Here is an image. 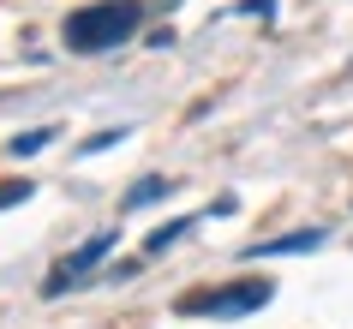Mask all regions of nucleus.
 <instances>
[{"mask_svg": "<svg viewBox=\"0 0 353 329\" xmlns=\"http://www.w3.org/2000/svg\"><path fill=\"white\" fill-rule=\"evenodd\" d=\"M138 24H144V6L138 0H96V6H78L60 37H66L72 54H108L126 37H138Z\"/></svg>", "mask_w": 353, "mask_h": 329, "instance_id": "1", "label": "nucleus"}, {"mask_svg": "<svg viewBox=\"0 0 353 329\" xmlns=\"http://www.w3.org/2000/svg\"><path fill=\"white\" fill-rule=\"evenodd\" d=\"M270 299H276V288L263 275H252V281H234V288H216V293H186L180 311L186 317H245V311H263Z\"/></svg>", "mask_w": 353, "mask_h": 329, "instance_id": "2", "label": "nucleus"}, {"mask_svg": "<svg viewBox=\"0 0 353 329\" xmlns=\"http://www.w3.org/2000/svg\"><path fill=\"white\" fill-rule=\"evenodd\" d=\"M108 252H114V234H96L90 246H78L72 257H60L54 270H48L42 293H48V299H60V293H66V288H78V281H84V275H90V270H96V263H102Z\"/></svg>", "mask_w": 353, "mask_h": 329, "instance_id": "3", "label": "nucleus"}, {"mask_svg": "<svg viewBox=\"0 0 353 329\" xmlns=\"http://www.w3.org/2000/svg\"><path fill=\"white\" fill-rule=\"evenodd\" d=\"M323 246V228H299V234H281V239H258L245 257H288V252H312Z\"/></svg>", "mask_w": 353, "mask_h": 329, "instance_id": "4", "label": "nucleus"}, {"mask_svg": "<svg viewBox=\"0 0 353 329\" xmlns=\"http://www.w3.org/2000/svg\"><path fill=\"white\" fill-rule=\"evenodd\" d=\"M168 192H174V180H162V174H150V180H138V186L126 192V198H120V210H144V203L168 198Z\"/></svg>", "mask_w": 353, "mask_h": 329, "instance_id": "5", "label": "nucleus"}, {"mask_svg": "<svg viewBox=\"0 0 353 329\" xmlns=\"http://www.w3.org/2000/svg\"><path fill=\"white\" fill-rule=\"evenodd\" d=\"M54 144V126H37V132H19L12 138V156H37V150H48Z\"/></svg>", "mask_w": 353, "mask_h": 329, "instance_id": "6", "label": "nucleus"}, {"mask_svg": "<svg viewBox=\"0 0 353 329\" xmlns=\"http://www.w3.org/2000/svg\"><path fill=\"white\" fill-rule=\"evenodd\" d=\"M186 228H192V216H180V221H168V228H156V234H150V252H168V246L186 234Z\"/></svg>", "mask_w": 353, "mask_h": 329, "instance_id": "7", "label": "nucleus"}, {"mask_svg": "<svg viewBox=\"0 0 353 329\" xmlns=\"http://www.w3.org/2000/svg\"><path fill=\"white\" fill-rule=\"evenodd\" d=\"M30 192H37L30 180H6V186H0V210H12V203H24Z\"/></svg>", "mask_w": 353, "mask_h": 329, "instance_id": "8", "label": "nucleus"}, {"mask_svg": "<svg viewBox=\"0 0 353 329\" xmlns=\"http://www.w3.org/2000/svg\"><path fill=\"white\" fill-rule=\"evenodd\" d=\"M120 138H126V126H114V132H96V138H90L84 150H108V144H120Z\"/></svg>", "mask_w": 353, "mask_h": 329, "instance_id": "9", "label": "nucleus"}]
</instances>
